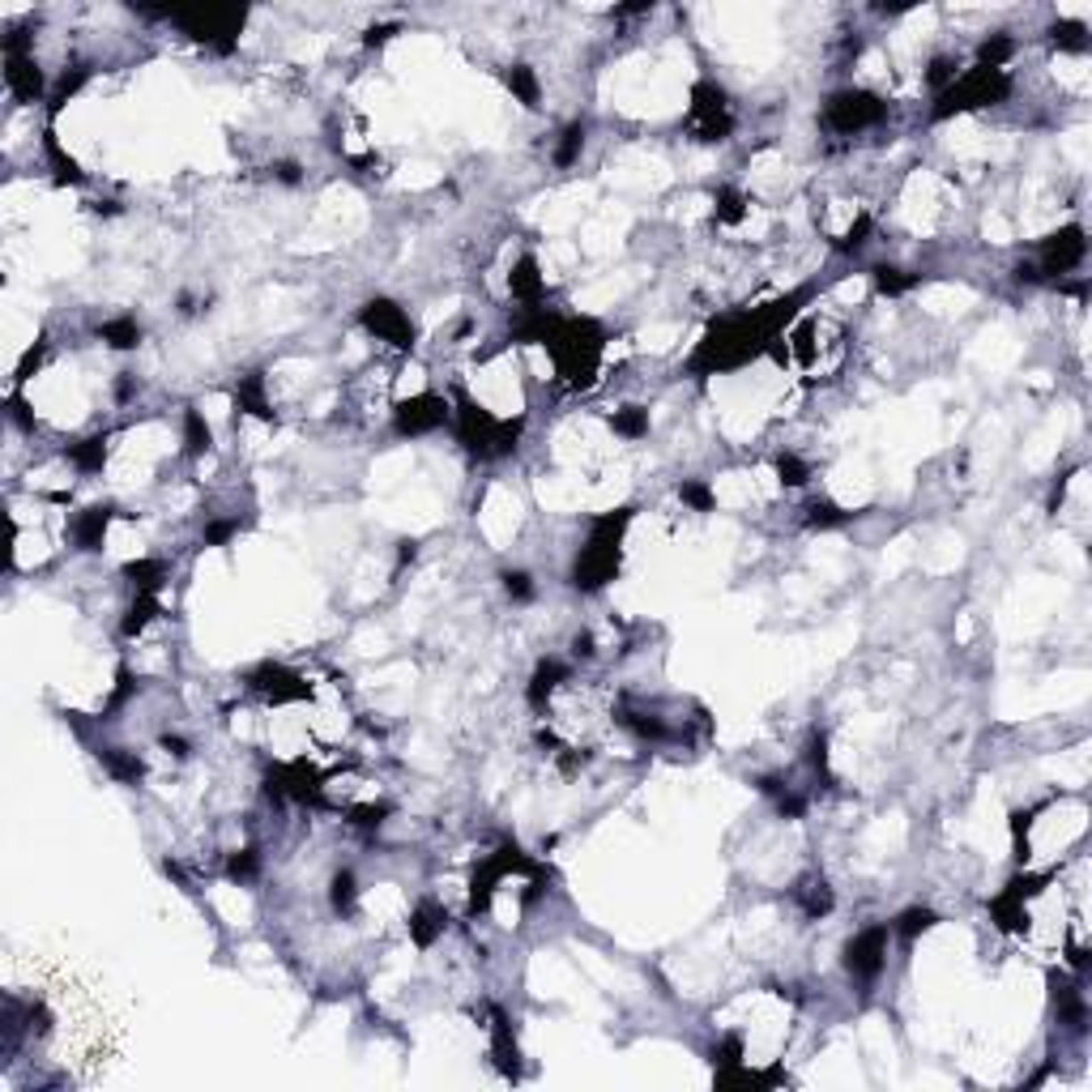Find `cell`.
Masks as SVG:
<instances>
[{
  "label": "cell",
  "instance_id": "obj_15",
  "mask_svg": "<svg viewBox=\"0 0 1092 1092\" xmlns=\"http://www.w3.org/2000/svg\"><path fill=\"white\" fill-rule=\"evenodd\" d=\"M875 286L883 294H905L917 286V273H900V269H888V265H879L875 269Z\"/></svg>",
  "mask_w": 1092,
  "mask_h": 1092
},
{
  "label": "cell",
  "instance_id": "obj_2",
  "mask_svg": "<svg viewBox=\"0 0 1092 1092\" xmlns=\"http://www.w3.org/2000/svg\"><path fill=\"white\" fill-rule=\"evenodd\" d=\"M888 935H892V926H866V931H858V935L849 939V947H845L849 973L862 977V981L883 973V964H888Z\"/></svg>",
  "mask_w": 1092,
  "mask_h": 1092
},
{
  "label": "cell",
  "instance_id": "obj_8",
  "mask_svg": "<svg viewBox=\"0 0 1092 1092\" xmlns=\"http://www.w3.org/2000/svg\"><path fill=\"white\" fill-rule=\"evenodd\" d=\"M508 286H512V294H517L521 303H538V299H542V291H546L542 273H538V261H534V256H525V261L517 265V273L508 277Z\"/></svg>",
  "mask_w": 1092,
  "mask_h": 1092
},
{
  "label": "cell",
  "instance_id": "obj_3",
  "mask_svg": "<svg viewBox=\"0 0 1092 1092\" xmlns=\"http://www.w3.org/2000/svg\"><path fill=\"white\" fill-rule=\"evenodd\" d=\"M363 325H368V333H376L380 342H389V346H397V351H410L414 346V325H410V316L397 308V303H389V299H371L368 308H363Z\"/></svg>",
  "mask_w": 1092,
  "mask_h": 1092
},
{
  "label": "cell",
  "instance_id": "obj_18",
  "mask_svg": "<svg viewBox=\"0 0 1092 1092\" xmlns=\"http://www.w3.org/2000/svg\"><path fill=\"white\" fill-rule=\"evenodd\" d=\"M610 423H615V431H619V435L641 440L644 431H649V414H644V410H615V418H610Z\"/></svg>",
  "mask_w": 1092,
  "mask_h": 1092
},
{
  "label": "cell",
  "instance_id": "obj_21",
  "mask_svg": "<svg viewBox=\"0 0 1092 1092\" xmlns=\"http://www.w3.org/2000/svg\"><path fill=\"white\" fill-rule=\"evenodd\" d=\"M504 589H508V598H517V602L534 598V581H529L525 572H504Z\"/></svg>",
  "mask_w": 1092,
  "mask_h": 1092
},
{
  "label": "cell",
  "instance_id": "obj_5",
  "mask_svg": "<svg viewBox=\"0 0 1092 1092\" xmlns=\"http://www.w3.org/2000/svg\"><path fill=\"white\" fill-rule=\"evenodd\" d=\"M449 401L444 397H414V401H406V406H397V435H427V431L444 427L449 423Z\"/></svg>",
  "mask_w": 1092,
  "mask_h": 1092
},
{
  "label": "cell",
  "instance_id": "obj_4",
  "mask_svg": "<svg viewBox=\"0 0 1092 1092\" xmlns=\"http://www.w3.org/2000/svg\"><path fill=\"white\" fill-rule=\"evenodd\" d=\"M1084 252H1088V239H1084V231L1080 227H1067V231H1058V235H1050L1046 244H1041V265H1037V273L1046 277V273H1063L1067 269H1075L1080 261H1084Z\"/></svg>",
  "mask_w": 1092,
  "mask_h": 1092
},
{
  "label": "cell",
  "instance_id": "obj_1",
  "mask_svg": "<svg viewBox=\"0 0 1092 1092\" xmlns=\"http://www.w3.org/2000/svg\"><path fill=\"white\" fill-rule=\"evenodd\" d=\"M883 116H888V103L875 98V95H866V90H840V95H832L828 103H823V120H828V128H837L840 136L862 133V128L879 124Z\"/></svg>",
  "mask_w": 1092,
  "mask_h": 1092
},
{
  "label": "cell",
  "instance_id": "obj_19",
  "mask_svg": "<svg viewBox=\"0 0 1092 1092\" xmlns=\"http://www.w3.org/2000/svg\"><path fill=\"white\" fill-rule=\"evenodd\" d=\"M777 469H781V483H790V487H802V483L811 478V469L802 466V461H798V457H794V452H785V457H781V461H777Z\"/></svg>",
  "mask_w": 1092,
  "mask_h": 1092
},
{
  "label": "cell",
  "instance_id": "obj_17",
  "mask_svg": "<svg viewBox=\"0 0 1092 1092\" xmlns=\"http://www.w3.org/2000/svg\"><path fill=\"white\" fill-rule=\"evenodd\" d=\"M581 145H585V124H567L564 141H559V150H555V162H559V167H572L576 154H581Z\"/></svg>",
  "mask_w": 1092,
  "mask_h": 1092
},
{
  "label": "cell",
  "instance_id": "obj_9",
  "mask_svg": "<svg viewBox=\"0 0 1092 1092\" xmlns=\"http://www.w3.org/2000/svg\"><path fill=\"white\" fill-rule=\"evenodd\" d=\"M98 337H103L112 351H133L136 342H141V325H136L133 316H120V320H107V325L98 329Z\"/></svg>",
  "mask_w": 1092,
  "mask_h": 1092
},
{
  "label": "cell",
  "instance_id": "obj_12",
  "mask_svg": "<svg viewBox=\"0 0 1092 1092\" xmlns=\"http://www.w3.org/2000/svg\"><path fill=\"white\" fill-rule=\"evenodd\" d=\"M354 905H359V883H354L351 871H337L333 875V909L337 914H354Z\"/></svg>",
  "mask_w": 1092,
  "mask_h": 1092
},
{
  "label": "cell",
  "instance_id": "obj_16",
  "mask_svg": "<svg viewBox=\"0 0 1092 1092\" xmlns=\"http://www.w3.org/2000/svg\"><path fill=\"white\" fill-rule=\"evenodd\" d=\"M256 871H261V854H256V849H235L231 862H227V875H231L235 883H248Z\"/></svg>",
  "mask_w": 1092,
  "mask_h": 1092
},
{
  "label": "cell",
  "instance_id": "obj_6",
  "mask_svg": "<svg viewBox=\"0 0 1092 1092\" xmlns=\"http://www.w3.org/2000/svg\"><path fill=\"white\" fill-rule=\"evenodd\" d=\"M444 926H449V914H444L440 905H431V900L410 914V939H414L418 947H431L435 939L444 935Z\"/></svg>",
  "mask_w": 1092,
  "mask_h": 1092
},
{
  "label": "cell",
  "instance_id": "obj_14",
  "mask_svg": "<svg viewBox=\"0 0 1092 1092\" xmlns=\"http://www.w3.org/2000/svg\"><path fill=\"white\" fill-rule=\"evenodd\" d=\"M798 900H802V909H807V917H823L832 909L828 883H807V888H798Z\"/></svg>",
  "mask_w": 1092,
  "mask_h": 1092
},
{
  "label": "cell",
  "instance_id": "obj_7",
  "mask_svg": "<svg viewBox=\"0 0 1092 1092\" xmlns=\"http://www.w3.org/2000/svg\"><path fill=\"white\" fill-rule=\"evenodd\" d=\"M107 521H112V508H86L81 517H73V542L81 550H98L103 534H107Z\"/></svg>",
  "mask_w": 1092,
  "mask_h": 1092
},
{
  "label": "cell",
  "instance_id": "obj_10",
  "mask_svg": "<svg viewBox=\"0 0 1092 1092\" xmlns=\"http://www.w3.org/2000/svg\"><path fill=\"white\" fill-rule=\"evenodd\" d=\"M504 81H508V90L521 98L525 107H538V98H542V86H538V78H534V69H529V64H512V69L504 73Z\"/></svg>",
  "mask_w": 1092,
  "mask_h": 1092
},
{
  "label": "cell",
  "instance_id": "obj_20",
  "mask_svg": "<svg viewBox=\"0 0 1092 1092\" xmlns=\"http://www.w3.org/2000/svg\"><path fill=\"white\" fill-rule=\"evenodd\" d=\"M679 495H682V504H691L696 512H713V491L704 487V483H682Z\"/></svg>",
  "mask_w": 1092,
  "mask_h": 1092
},
{
  "label": "cell",
  "instance_id": "obj_11",
  "mask_svg": "<svg viewBox=\"0 0 1092 1092\" xmlns=\"http://www.w3.org/2000/svg\"><path fill=\"white\" fill-rule=\"evenodd\" d=\"M935 922H939L935 909H905V914L892 922V931H897L900 939H917V935H926Z\"/></svg>",
  "mask_w": 1092,
  "mask_h": 1092
},
{
  "label": "cell",
  "instance_id": "obj_13",
  "mask_svg": "<svg viewBox=\"0 0 1092 1092\" xmlns=\"http://www.w3.org/2000/svg\"><path fill=\"white\" fill-rule=\"evenodd\" d=\"M184 444H188V452L210 449V423L201 418V410H188V414H184Z\"/></svg>",
  "mask_w": 1092,
  "mask_h": 1092
}]
</instances>
